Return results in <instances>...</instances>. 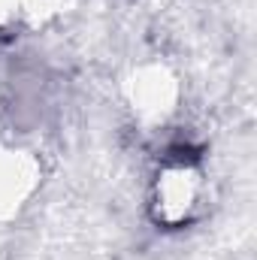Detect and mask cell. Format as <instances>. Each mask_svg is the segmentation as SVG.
Listing matches in <instances>:
<instances>
[{
	"mask_svg": "<svg viewBox=\"0 0 257 260\" xmlns=\"http://www.w3.org/2000/svg\"><path fill=\"white\" fill-rule=\"evenodd\" d=\"M185 85L179 70L160 55H145L121 76V103L136 127L157 133L167 130L182 112Z\"/></svg>",
	"mask_w": 257,
	"mask_h": 260,
	"instance_id": "1",
	"label": "cell"
},
{
	"mask_svg": "<svg viewBox=\"0 0 257 260\" xmlns=\"http://www.w3.org/2000/svg\"><path fill=\"white\" fill-rule=\"evenodd\" d=\"M209 203L206 170L194 157H164L148 182V218L164 230H185Z\"/></svg>",
	"mask_w": 257,
	"mask_h": 260,
	"instance_id": "2",
	"label": "cell"
},
{
	"mask_svg": "<svg viewBox=\"0 0 257 260\" xmlns=\"http://www.w3.org/2000/svg\"><path fill=\"white\" fill-rule=\"evenodd\" d=\"M43 157L21 136L0 130V224L18 221L43 191Z\"/></svg>",
	"mask_w": 257,
	"mask_h": 260,
	"instance_id": "3",
	"label": "cell"
},
{
	"mask_svg": "<svg viewBox=\"0 0 257 260\" xmlns=\"http://www.w3.org/2000/svg\"><path fill=\"white\" fill-rule=\"evenodd\" d=\"M67 0H0V40H21L49 30Z\"/></svg>",
	"mask_w": 257,
	"mask_h": 260,
	"instance_id": "4",
	"label": "cell"
}]
</instances>
